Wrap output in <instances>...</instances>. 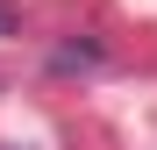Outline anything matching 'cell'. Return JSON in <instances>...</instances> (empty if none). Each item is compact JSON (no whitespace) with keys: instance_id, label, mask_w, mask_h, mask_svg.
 <instances>
[{"instance_id":"cell-1","label":"cell","mask_w":157,"mask_h":150,"mask_svg":"<svg viewBox=\"0 0 157 150\" xmlns=\"http://www.w3.org/2000/svg\"><path fill=\"white\" fill-rule=\"evenodd\" d=\"M7 29H14V14H7V7H0V36H7Z\"/></svg>"}]
</instances>
